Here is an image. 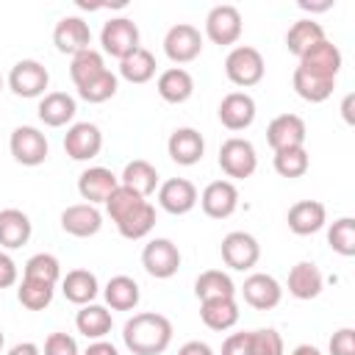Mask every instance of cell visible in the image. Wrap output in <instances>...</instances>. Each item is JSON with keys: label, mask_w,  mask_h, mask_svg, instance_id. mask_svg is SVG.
<instances>
[{"label": "cell", "mask_w": 355, "mask_h": 355, "mask_svg": "<svg viewBox=\"0 0 355 355\" xmlns=\"http://www.w3.org/2000/svg\"><path fill=\"white\" fill-rule=\"evenodd\" d=\"M22 277H33V280H44L50 286H55L61 280V263L55 255L50 252H36L25 261L22 266Z\"/></svg>", "instance_id": "41"}, {"label": "cell", "mask_w": 355, "mask_h": 355, "mask_svg": "<svg viewBox=\"0 0 355 355\" xmlns=\"http://www.w3.org/2000/svg\"><path fill=\"white\" fill-rule=\"evenodd\" d=\"M219 355H247V333H230L222 341V352Z\"/></svg>", "instance_id": "47"}, {"label": "cell", "mask_w": 355, "mask_h": 355, "mask_svg": "<svg viewBox=\"0 0 355 355\" xmlns=\"http://www.w3.org/2000/svg\"><path fill=\"white\" fill-rule=\"evenodd\" d=\"M103 150V133L94 122H72L64 136V153L72 161H92Z\"/></svg>", "instance_id": "12"}, {"label": "cell", "mask_w": 355, "mask_h": 355, "mask_svg": "<svg viewBox=\"0 0 355 355\" xmlns=\"http://www.w3.org/2000/svg\"><path fill=\"white\" fill-rule=\"evenodd\" d=\"M172 322L164 313H133L122 327V341L133 355H161L172 344Z\"/></svg>", "instance_id": "2"}, {"label": "cell", "mask_w": 355, "mask_h": 355, "mask_svg": "<svg viewBox=\"0 0 355 355\" xmlns=\"http://www.w3.org/2000/svg\"><path fill=\"white\" fill-rule=\"evenodd\" d=\"M39 119L47 125V128H64L75 119L78 114V103L72 94L67 92H47L42 100H39Z\"/></svg>", "instance_id": "28"}, {"label": "cell", "mask_w": 355, "mask_h": 355, "mask_svg": "<svg viewBox=\"0 0 355 355\" xmlns=\"http://www.w3.org/2000/svg\"><path fill=\"white\" fill-rule=\"evenodd\" d=\"M291 355H322V352H319L313 344H300V347L291 349Z\"/></svg>", "instance_id": "52"}, {"label": "cell", "mask_w": 355, "mask_h": 355, "mask_svg": "<svg viewBox=\"0 0 355 355\" xmlns=\"http://www.w3.org/2000/svg\"><path fill=\"white\" fill-rule=\"evenodd\" d=\"M6 355H42V349H39V344H33V341H19V344H14Z\"/></svg>", "instance_id": "50"}, {"label": "cell", "mask_w": 355, "mask_h": 355, "mask_svg": "<svg viewBox=\"0 0 355 355\" xmlns=\"http://www.w3.org/2000/svg\"><path fill=\"white\" fill-rule=\"evenodd\" d=\"M200 208L211 219H227L239 208V189L233 180H211L200 194Z\"/></svg>", "instance_id": "13"}, {"label": "cell", "mask_w": 355, "mask_h": 355, "mask_svg": "<svg viewBox=\"0 0 355 355\" xmlns=\"http://www.w3.org/2000/svg\"><path fill=\"white\" fill-rule=\"evenodd\" d=\"M286 286L294 300H316L324 288V275L313 261H300L288 269Z\"/></svg>", "instance_id": "24"}, {"label": "cell", "mask_w": 355, "mask_h": 355, "mask_svg": "<svg viewBox=\"0 0 355 355\" xmlns=\"http://www.w3.org/2000/svg\"><path fill=\"white\" fill-rule=\"evenodd\" d=\"M19 280V269L8 252L0 250V288H11Z\"/></svg>", "instance_id": "46"}, {"label": "cell", "mask_w": 355, "mask_h": 355, "mask_svg": "<svg viewBox=\"0 0 355 355\" xmlns=\"http://www.w3.org/2000/svg\"><path fill=\"white\" fill-rule=\"evenodd\" d=\"M103 227V214L97 205H89V202H75V205H67L61 211V230L75 236V239H89V236H97Z\"/></svg>", "instance_id": "20"}, {"label": "cell", "mask_w": 355, "mask_h": 355, "mask_svg": "<svg viewBox=\"0 0 355 355\" xmlns=\"http://www.w3.org/2000/svg\"><path fill=\"white\" fill-rule=\"evenodd\" d=\"M111 324H114V316L105 305H97V302H89V305H80V311L75 313V327L80 336H86L89 341H100L111 333Z\"/></svg>", "instance_id": "30"}, {"label": "cell", "mask_w": 355, "mask_h": 355, "mask_svg": "<svg viewBox=\"0 0 355 355\" xmlns=\"http://www.w3.org/2000/svg\"><path fill=\"white\" fill-rule=\"evenodd\" d=\"M305 119L297 114H277L269 125H266V141L269 147L277 150H288V147H305Z\"/></svg>", "instance_id": "17"}, {"label": "cell", "mask_w": 355, "mask_h": 355, "mask_svg": "<svg viewBox=\"0 0 355 355\" xmlns=\"http://www.w3.org/2000/svg\"><path fill=\"white\" fill-rule=\"evenodd\" d=\"M291 86H294L297 97H302L305 103H324V100L333 94L336 80L322 78V75H313V72L297 67L294 75H291Z\"/></svg>", "instance_id": "33"}, {"label": "cell", "mask_w": 355, "mask_h": 355, "mask_svg": "<svg viewBox=\"0 0 355 355\" xmlns=\"http://www.w3.org/2000/svg\"><path fill=\"white\" fill-rule=\"evenodd\" d=\"M300 8L302 11H327V8H333V0H327V3H305V0H300Z\"/></svg>", "instance_id": "51"}, {"label": "cell", "mask_w": 355, "mask_h": 355, "mask_svg": "<svg viewBox=\"0 0 355 355\" xmlns=\"http://www.w3.org/2000/svg\"><path fill=\"white\" fill-rule=\"evenodd\" d=\"M219 252H222L225 266H230V269H236V272H247V269H252V266L258 263V258H261V244H258V239H255L252 233H247V230H230V233L222 239Z\"/></svg>", "instance_id": "11"}, {"label": "cell", "mask_w": 355, "mask_h": 355, "mask_svg": "<svg viewBox=\"0 0 355 355\" xmlns=\"http://www.w3.org/2000/svg\"><path fill=\"white\" fill-rule=\"evenodd\" d=\"M103 297H105V308L111 311H133L141 300V288L130 275H114L105 283Z\"/></svg>", "instance_id": "31"}, {"label": "cell", "mask_w": 355, "mask_h": 355, "mask_svg": "<svg viewBox=\"0 0 355 355\" xmlns=\"http://www.w3.org/2000/svg\"><path fill=\"white\" fill-rule=\"evenodd\" d=\"M164 53L172 64H191L202 53V33L189 22H178L164 36Z\"/></svg>", "instance_id": "10"}, {"label": "cell", "mask_w": 355, "mask_h": 355, "mask_svg": "<svg viewBox=\"0 0 355 355\" xmlns=\"http://www.w3.org/2000/svg\"><path fill=\"white\" fill-rule=\"evenodd\" d=\"M105 69H108V67H105V58H103V53L94 50V47H89V50L72 55V61H69V78H72L75 89H83L86 83H92L94 78H100Z\"/></svg>", "instance_id": "35"}, {"label": "cell", "mask_w": 355, "mask_h": 355, "mask_svg": "<svg viewBox=\"0 0 355 355\" xmlns=\"http://www.w3.org/2000/svg\"><path fill=\"white\" fill-rule=\"evenodd\" d=\"M349 108H352V94H347V97H344V105H341V111H344V119H347V122H352V111H349Z\"/></svg>", "instance_id": "53"}, {"label": "cell", "mask_w": 355, "mask_h": 355, "mask_svg": "<svg viewBox=\"0 0 355 355\" xmlns=\"http://www.w3.org/2000/svg\"><path fill=\"white\" fill-rule=\"evenodd\" d=\"M322 39H327L324 36V28L316 22V19H297L288 31H286V47H288V53L291 55H302V53H308L316 42H322Z\"/></svg>", "instance_id": "34"}, {"label": "cell", "mask_w": 355, "mask_h": 355, "mask_svg": "<svg viewBox=\"0 0 355 355\" xmlns=\"http://www.w3.org/2000/svg\"><path fill=\"white\" fill-rule=\"evenodd\" d=\"M155 89H158V97L164 103H172V105H180L186 103L191 94H194V78L189 69L183 67H169L158 75L155 80Z\"/></svg>", "instance_id": "27"}, {"label": "cell", "mask_w": 355, "mask_h": 355, "mask_svg": "<svg viewBox=\"0 0 355 355\" xmlns=\"http://www.w3.org/2000/svg\"><path fill=\"white\" fill-rule=\"evenodd\" d=\"M197 200H200V191L189 178H169L158 186V205L172 216H183L194 211Z\"/></svg>", "instance_id": "15"}, {"label": "cell", "mask_w": 355, "mask_h": 355, "mask_svg": "<svg viewBox=\"0 0 355 355\" xmlns=\"http://www.w3.org/2000/svg\"><path fill=\"white\" fill-rule=\"evenodd\" d=\"M180 250L172 239H150L141 250V266L155 280H169L180 269Z\"/></svg>", "instance_id": "7"}, {"label": "cell", "mask_w": 355, "mask_h": 355, "mask_svg": "<svg viewBox=\"0 0 355 355\" xmlns=\"http://www.w3.org/2000/svg\"><path fill=\"white\" fill-rule=\"evenodd\" d=\"M53 44L64 55H78L92 47V31L83 17H61L53 28Z\"/></svg>", "instance_id": "14"}, {"label": "cell", "mask_w": 355, "mask_h": 355, "mask_svg": "<svg viewBox=\"0 0 355 355\" xmlns=\"http://www.w3.org/2000/svg\"><path fill=\"white\" fill-rule=\"evenodd\" d=\"M166 153L180 166H194L205 155V139L197 128H175L166 139Z\"/></svg>", "instance_id": "18"}, {"label": "cell", "mask_w": 355, "mask_h": 355, "mask_svg": "<svg viewBox=\"0 0 355 355\" xmlns=\"http://www.w3.org/2000/svg\"><path fill=\"white\" fill-rule=\"evenodd\" d=\"M286 222L294 236H313L327 225V208L319 200H300L288 208Z\"/></svg>", "instance_id": "22"}, {"label": "cell", "mask_w": 355, "mask_h": 355, "mask_svg": "<svg viewBox=\"0 0 355 355\" xmlns=\"http://www.w3.org/2000/svg\"><path fill=\"white\" fill-rule=\"evenodd\" d=\"M247 355H286L283 336L275 327H258L247 333Z\"/></svg>", "instance_id": "42"}, {"label": "cell", "mask_w": 355, "mask_h": 355, "mask_svg": "<svg viewBox=\"0 0 355 355\" xmlns=\"http://www.w3.org/2000/svg\"><path fill=\"white\" fill-rule=\"evenodd\" d=\"M219 169L233 178V180H244V178H252V172L258 169V153H255V144L250 139H241V136H230L222 141L219 147Z\"/></svg>", "instance_id": "4"}, {"label": "cell", "mask_w": 355, "mask_h": 355, "mask_svg": "<svg viewBox=\"0 0 355 355\" xmlns=\"http://www.w3.org/2000/svg\"><path fill=\"white\" fill-rule=\"evenodd\" d=\"M263 72H266L263 55L250 44H236L225 58V75L233 86H241V89L258 86L263 80Z\"/></svg>", "instance_id": "3"}, {"label": "cell", "mask_w": 355, "mask_h": 355, "mask_svg": "<svg viewBox=\"0 0 355 355\" xmlns=\"http://www.w3.org/2000/svg\"><path fill=\"white\" fill-rule=\"evenodd\" d=\"M330 355H355V330L352 327H341L330 336V344H327Z\"/></svg>", "instance_id": "45"}, {"label": "cell", "mask_w": 355, "mask_h": 355, "mask_svg": "<svg viewBox=\"0 0 355 355\" xmlns=\"http://www.w3.org/2000/svg\"><path fill=\"white\" fill-rule=\"evenodd\" d=\"M8 150H11V158L22 166H39L47 161L50 155V144H47V136L33 128V125H19L11 130V139H8Z\"/></svg>", "instance_id": "6"}, {"label": "cell", "mask_w": 355, "mask_h": 355, "mask_svg": "<svg viewBox=\"0 0 355 355\" xmlns=\"http://www.w3.org/2000/svg\"><path fill=\"white\" fill-rule=\"evenodd\" d=\"M103 205L111 222L116 225L119 236L128 241H139L150 236V230L155 227V205L125 186H116Z\"/></svg>", "instance_id": "1"}, {"label": "cell", "mask_w": 355, "mask_h": 355, "mask_svg": "<svg viewBox=\"0 0 355 355\" xmlns=\"http://www.w3.org/2000/svg\"><path fill=\"white\" fill-rule=\"evenodd\" d=\"M53 294H55V286L44 280H33V277H22L17 288V300L28 311H44L53 302Z\"/></svg>", "instance_id": "38"}, {"label": "cell", "mask_w": 355, "mask_h": 355, "mask_svg": "<svg viewBox=\"0 0 355 355\" xmlns=\"http://www.w3.org/2000/svg\"><path fill=\"white\" fill-rule=\"evenodd\" d=\"M194 297L200 302L205 300H216V297H236V283L230 280L227 272L222 269H205L197 275L194 280Z\"/></svg>", "instance_id": "36"}, {"label": "cell", "mask_w": 355, "mask_h": 355, "mask_svg": "<svg viewBox=\"0 0 355 355\" xmlns=\"http://www.w3.org/2000/svg\"><path fill=\"white\" fill-rule=\"evenodd\" d=\"M116 186H119V178H116L108 166H89V169H83L80 178H78V194H80L89 205L105 202Z\"/></svg>", "instance_id": "23"}, {"label": "cell", "mask_w": 355, "mask_h": 355, "mask_svg": "<svg viewBox=\"0 0 355 355\" xmlns=\"http://www.w3.org/2000/svg\"><path fill=\"white\" fill-rule=\"evenodd\" d=\"M272 166L280 178H302L311 166V158H308V150L305 147H288V150H277L275 158H272Z\"/></svg>", "instance_id": "39"}, {"label": "cell", "mask_w": 355, "mask_h": 355, "mask_svg": "<svg viewBox=\"0 0 355 355\" xmlns=\"http://www.w3.org/2000/svg\"><path fill=\"white\" fill-rule=\"evenodd\" d=\"M83 355H119V349H116L111 341L100 338V341H92V344L86 347V352H83Z\"/></svg>", "instance_id": "48"}, {"label": "cell", "mask_w": 355, "mask_h": 355, "mask_svg": "<svg viewBox=\"0 0 355 355\" xmlns=\"http://www.w3.org/2000/svg\"><path fill=\"white\" fill-rule=\"evenodd\" d=\"M155 55L147 47H136L119 61V78H125L128 83H147L155 78Z\"/></svg>", "instance_id": "37"}, {"label": "cell", "mask_w": 355, "mask_h": 355, "mask_svg": "<svg viewBox=\"0 0 355 355\" xmlns=\"http://www.w3.org/2000/svg\"><path fill=\"white\" fill-rule=\"evenodd\" d=\"M216 114H219V122L227 130H247L255 122L258 108H255L252 94H247V92H230V94L222 97Z\"/></svg>", "instance_id": "19"}, {"label": "cell", "mask_w": 355, "mask_h": 355, "mask_svg": "<svg viewBox=\"0 0 355 355\" xmlns=\"http://www.w3.org/2000/svg\"><path fill=\"white\" fill-rule=\"evenodd\" d=\"M33 225L31 216L19 208H3L0 211V247L3 250H19L31 241Z\"/></svg>", "instance_id": "26"}, {"label": "cell", "mask_w": 355, "mask_h": 355, "mask_svg": "<svg viewBox=\"0 0 355 355\" xmlns=\"http://www.w3.org/2000/svg\"><path fill=\"white\" fill-rule=\"evenodd\" d=\"M119 186H125V189H130V191H136L139 197L147 200L150 194L158 191L161 178H158V169H155L150 161L133 158V161L125 164V169H122V175H119Z\"/></svg>", "instance_id": "25"}, {"label": "cell", "mask_w": 355, "mask_h": 355, "mask_svg": "<svg viewBox=\"0 0 355 355\" xmlns=\"http://www.w3.org/2000/svg\"><path fill=\"white\" fill-rule=\"evenodd\" d=\"M3 344H6V336H3V330H0V355H3Z\"/></svg>", "instance_id": "54"}, {"label": "cell", "mask_w": 355, "mask_h": 355, "mask_svg": "<svg viewBox=\"0 0 355 355\" xmlns=\"http://www.w3.org/2000/svg\"><path fill=\"white\" fill-rule=\"evenodd\" d=\"M42 355H80V352H78V341L69 333H50L44 338Z\"/></svg>", "instance_id": "44"}, {"label": "cell", "mask_w": 355, "mask_h": 355, "mask_svg": "<svg viewBox=\"0 0 355 355\" xmlns=\"http://www.w3.org/2000/svg\"><path fill=\"white\" fill-rule=\"evenodd\" d=\"M241 297L255 311H272L283 300V286L277 283V277L266 272H252L241 286Z\"/></svg>", "instance_id": "16"}, {"label": "cell", "mask_w": 355, "mask_h": 355, "mask_svg": "<svg viewBox=\"0 0 355 355\" xmlns=\"http://www.w3.org/2000/svg\"><path fill=\"white\" fill-rule=\"evenodd\" d=\"M341 64H344L341 50H338L330 39H322V42H316L308 53L300 55V64H297V67H302V69H308V72H313V75H322V78L336 80L338 72H341Z\"/></svg>", "instance_id": "21"}, {"label": "cell", "mask_w": 355, "mask_h": 355, "mask_svg": "<svg viewBox=\"0 0 355 355\" xmlns=\"http://www.w3.org/2000/svg\"><path fill=\"white\" fill-rule=\"evenodd\" d=\"M200 319L208 330H230L239 322V305L236 297H216V300H205L200 302Z\"/></svg>", "instance_id": "32"}, {"label": "cell", "mask_w": 355, "mask_h": 355, "mask_svg": "<svg viewBox=\"0 0 355 355\" xmlns=\"http://www.w3.org/2000/svg\"><path fill=\"white\" fill-rule=\"evenodd\" d=\"M116 89H119V78L111 72V69H105L100 78H94L92 83H86L83 89H78V97L80 100H86V103H105V100H111L114 94H116Z\"/></svg>", "instance_id": "43"}, {"label": "cell", "mask_w": 355, "mask_h": 355, "mask_svg": "<svg viewBox=\"0 0 355 355\" xmlns=\"http://www.w3.org/2000/svg\"><path fill=\"white\" fill-rule=\"evenodd\" d=\"M327 244L333 252L352 258L355 255V219L352 216H341L327 227Z\"/></svg>", "instance_id": "40"}, {"label": "cell", "mask_w": 355, "mask_h": 355, "mask_svg": "<svg viewBox=\"0 0 355 355\" xmlns=\"http://www.w3.org/2000/svg\"><path fill=\"white\" fill-rule=\"evenodd\" d=\"M241 31H244V22H241V11L230 3H219L208 11L205 17V36L219 44V47H230L241 39Z\"/></svg>", "instance_id": "9"}, {"label": "cell", "mask_w": 355, "mask_h": 355, "mask_svg": "<svg viewBox=\"0 0 355 355\" xmlns=\"http://www.w3.org/2000/svg\"><path fill=\"white\" fill-rule=\"evenodd\" d=\"M3 83H6V80H3V75H0V92H3Z\"/></svg>", "instance_id": "55"}, {"label": "cell", "mask_w": 355, "mask_h": 355, "mask_svg": "<svg viewBox=\"0 0 355 355\" xmlns=\"http://www.w3.org/2000/svg\"><path fill=\"white\" fill-rule=\"evenodd\" d=\"M61 291L72 305H89L97 300L100 283H97V275L89 269H69L61 277Z\"/></svg>", "instance_id": "29"}, {"label": "cell", "mask_w": 355, "mask_h": 355, "mask_svg": "<svg viewBox=\"0 0 355 355\" xmlns=\"http://www.w3.org/2000/svg\"><path fill=\"white\" fill-rule=\"evenodd\" d=\"M47 86H50V72L36 58H22L8 72V89L17 97H25V100L44 97L47 94Z\"/></svg>", "instance_id": "5"}, {"label": "cell", "mask_w": 355, "mask_h": 355, "mask_svg": "<svg viewBox=\"0 0 355 355\" xmlns=\"http://www.w3.org/2000/svg\"><path fill=\"white\" fill-rule=\"evenodd\" d=\"M178 355H214V349H211L205 341H186V344L178 349Z\"/></svg>", "instance_id": "49"}, {"label": "cell", "mask_w": 355, "mask_h": 355, "mask_svg": "<svg viewBox=\"0 0 355 355\" xmlns=\"http://www.w3.org/2000/svg\"><path fill=\"white\" fill-rule=\"evenodd\" d=\"M139 25L128 17H111L103 22V31H100V44H103V53L114 55V58H125L130 55L139 44Z\"/></svg>", "instance_id": "8"}]
</instances>
